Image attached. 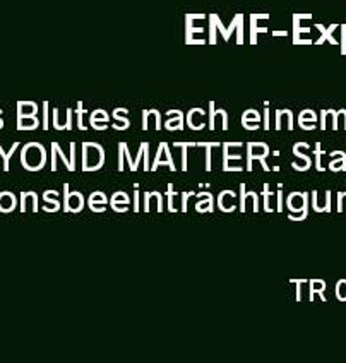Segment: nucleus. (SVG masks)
I'll return each mask as SVG.
<instances>
[{"label": "nucleus", "mask_w": 346, "mask_h": 363, "mask_svg": "<svg viewBox=\"0 0 346 363\" xmlns=\"http://www.w3.org/2000/svg\"><path fill=\"white\" fill-rule=\"evenodd\" d=\"M177 147H182V170H187V150L197 146V143H175Z\"/></svg>", "instance_id": "22"}, {"label": "nucleus", "mask_w": 346, "mask_h": 363, "mask_svg": "<svg viewBox=\"0 0 346 363\" xmlns=\"http://www.w3.org/2000/svg\"><path fill=\"white\" fill-rule=\"evenodd\" d=\"M311 164H312L311 158H307V160L296 158L295 162L291 163V167H294V170H296V172H306V170H308V168H311Z\"/></svg>", "instance_id": "24"}, {"label": "nucleus", "mask_w": 346, "mask_h": 363, "mask_svg": "<svg viewBox=\"0 0 346 363\" xmlns=\"http://www.w3.org/2000/svg\"><path fill=\"white\" fill-rule=\"evenodd\" d=\"M233 197H235V192L233 191H223L218 196V206H220L221 211L225 213H232L235 209L233 206Z\"/></svg>", "instance_id": "7"}, {"label": "nucleus", "mask_w": 346, "mask_h": 363, "mask_svg": "<svg viewBox=\"0 0 346 363\" xmlns=\"http://www.w3.org/2000/svg\"><path fill=\"white\" fill-rule=\"evenodd\" d=\"M91 121H100V122H108V113L105 110H96L93 111Z\"/></svg>", "instance_id": "30"}, {"label": "nucleus", "mask_w": 346, "mask_h": 363, "mask_svg": "<svg viewBox=\"0 0 346 363\" xmlns=\"http://www.w3.org/2000/svg\"><path fill=\"white\" fill-rule=\"evenodd\" d=\"M312 208L317 213H329L331 211V191L324 192L323 201H320L319 192H312Z\"/></svg>", "instance_id": "6"}, {"label": "nucleus", "mask_w": 346, "mask_h": 363, "mask_svg": "<svg viewBox=\"0 0 346 363\" xmlns=\"http://www.w3.org/2000/svg\"><path fill=\"white\" fill-rule=\"evenodd\" d=\"M123 113H127V110H115L113 117H115V123H113V129L123 130L129 127V118L123 117Z\"/></svg>", "instance_id": "15"}, {"label": "nucleus", "mask_w": 346, "mask_h": 363, "mask_svg": "<svg viewBox=\"0 0 346 363\" xmlns=\"http://www.w3.org/2000/svg\"><path fill=\"white\" fill-rule=\"evenodd\" d=\"M323 147H320V143L316 144V156H317V170L319 172H324L323 168V163H320V155H323Z\"/></svg>", "instance_id": "34"}, {"label": "nucleus", "mask_w": 346, "mask_h": 363, "mask_svg": "<svg viewBox=\"0 0 346 363\" xmlns=\"http://www.w3.org/2000/svg\"><path fill=\"white\" fill-rule=\"evenodd\" d=\"M52 150H55V152H57V158H60L62 162H64V164H65V167H67V170H69V172H74V170H76V167H74V164H72L71 158H67V156L64 155V151H62V147L59 146V143H53V144H52Z\"/></svg>", "instance_id": "16"}, {"label": "nucleus", "mask_w": 346, "mask_h": 363, "mask_svg": "<svg viewBox=\"0 0 346 363\" xmlns=\"http://www.w3.org/2000/svg\"><path fill=\"white\" fill-rule=\"evenodd\" d=\"M245 199H247V192H245V184H240V211L244 213L247 209L245 206Z\"/></svg>", "instance_id": "37"}, {"label": "nucleus", "mask_w": 346, "mask_h": 363, "mask_svg": "<svg viewBox=\"0 0 346 363\" xmlns=\"http://www.w3.org/2000/svg\"><path fill=\"white\" fill-rule=\"evenodd\" d=\"M43 127H45V130L48 129V101H45V117H43Z\"/></svg>", "instance_id": "45"}, {"label": "nucleus", "mask_w": 346, "mask_h": 363, "mask_svg": "<svg viewBox=\"0 0 346 363\" xmlns=\"http://www.w3.org/2000/svg\"><path fill=\"white\" fill-rule=\"evenodd\" d=\"M223 115H226V111H225V110L214 111V108H213V103H211V122H209V125H211V130L216 129V118H218V117L223 118V129H225V130L228 129V118L223 117Z\"/></svg>", "instance_id": "17"}, {"label": "nucleus", "mask_w": 346, "mask_h": 363, "mask_svg": "<svg viewBox=\"0 0 346 363\" xmlns=\"http://www.w3.org/2000/svg\"><path fill=\"white\" fill-rule=\"evenodd\" d=\"M247 151H249V160H247V170L252 172V162L255 158H261V156L269 155V146L264 143H249L247 146Z\"/></svg>", "instance_id": "4"}, {"label": "nucleus", "mask_w": 346, "mask_h": 363, "mask_svg": "<svg viewBox=\"0 0 346 363\" xmlns=\"http://www.w3.org/2000/svg\"><path fill=\"white\" fill-rule=\"evenodd\" d=\"M182 123H184L182 117H179V118H170V121L164 122V127H167L168 130H177V129H180V127H182Z\"/></svg>", "instance_id": "27"}, {"label": "nucleus", "mask_w": 346, "mask_h": 363, "mask_svg": "<svg viewBox=\"0 0 346 363\" xmlns=\"http://www.w3.org/2000/svg\"><path fill=\"white\" fill-rule=\"evenodd\" d=\"M134 211L135 213L139 211V191H138V187H135V192H134Z\"/></svg>", "instance_id": "46"}, {"label": "nucleus", "mask_w": 346, "mask_h": 363, "mask_svg": "<svg viewBox=\"0 0 346 363\" xmlns=\"http://www.w3.org/2000/svg\"><path fill=\"white\" fill-rule=\"evenodd\" d=\"M346 204V192H337V213L345 211Z\"/></svg>", "instance_id": "33"}, {"label": "nucleus", "mask_w": 346, "mask_h": 363, "mask_svg": "<svg viewBox=\"0 0 346 363\" xmlns=\"http://www.w3.org/2000/svg\"><path fill=\"white\" fill-rule=\"evenodd\" d=\"M271 196H273V194L269 191V185L264 184V208L267 213H273V208H271Z\"/></svg>", "instance_id": "28"}, {"label": "nucleus", "mask_w": 346, "mask_h": 363, "mask_svg": "<svg viewBox=\"0 0 346 363\" xmlns=\"http://www.w3.org/2000/svg\"><path fill=\"white\" fill-rule=\"evenodd\" d=\"M242 121H254V122H259L261 121V117H259V113L255 110H247L244 113V118Z\"/></svg>", "instance_id": "32"}, {"label": "nucleus", "mask_w": 346, "mask_h": 363, "mask_svg": "<svg viewBox=\"0 0 346 363\" xmlns=\"http://www.w3.org/2000/svg\"><path fill=\"white\" fill-rule=\"evenodd\" d=\"M89 208L94 213H103L106 209V204L105 202H89Z\"/></svg>", "instance_id": "36"}, {"label": "nucleus", "mask_w": 346, "mask_h": 363, "mask_svg": "<svg viewBox=\"0 0 346 363\" xmlns=\"http://www.w3.org/2000/svg\"><path fill=\"white\" fill-rule=\"evenodd\" d=\"M242 123H244V127L247 130H255L259 129V122H254V121H242Z\"/></svg>", "instance_id": "41"}, {"label": "nucleus", "mask_w": 346, "mask_h": 363, "mask_svg": "<svg viewBox=\"0 0 346 363\" xmlns=\"http://www.w3.org/2000/svg\"><path fill=\"white\" fill-rule=\"evenodd\" d=\"M173 196H175V192H173V185L170 184L168 185V209H170V213H175V206H173Z\"/></svg>", "instance_id": "35"}, {"label": "nucleus", "mask_w": 346, "mask_h": 363, "mask_svg": "<svg viewBox=\"0 0 346 363\" xmlns=\"http://www.w3.org/2000/svg\"><path fill=\"white\" fill-rule=\"evenodd\" d=\"M16 208V197L12 192H0V211L11 213Z\"/></svg>", "instance_id": "11"}, {"label": "nucleus", "mask_w": 346, "mask_h": 363, "mask_svg": "<svg viewBox=\"0 0 346 363\" xmlns=\"http://www.w3.org/2000/svg\"><path fill=\"white\" fill-rule=\"evenodd\" d=\"M191 196H194V192H185V194H182V211L185 213L187 211V201H189V197Z\"/></svg>", "instance_id": "44"}, {"label": "nucleus", "mask_w": 346, "mask_h": 363, "mask_svg": "<svg viewBox=\"0 0 346 363\" xmlns=\"http://www.w3.org/2000/svg\"><path fill=\"white\" fill-rule=\"evenodd\" d=\"M105 163V150L100 144L84 143L82 144V170L94 172Z\"/></svg>", "instance_id": "1"}, {"label": "nucleus", "mask_w": 346, "mask_h": 363, "mask_svg": "<svg viewBox=\"0 0 346 363\" xmlns=\"http://www.w3.org/2000/svg\"><path fill=\"white\" fill-rule=\"evenodd\" d=\"M21 162H23V167L28 168L30 172H38L40 168H43L45 162V150L40 146L38 143H30L23 147V152H21Z\"/></svg>", "instance_id": "2"}, {"label": "nucleus", "mask_w": 346, "mask_h": 363, "mask_svg": "<svg viewBox=\"0 0 346 363\" xmlns=\"http://www.w3.org/2000/svg\"><path fill=\"white\" fill-rule=\"evenodd\" d=\"M211 192H201V194H197V199L199 201H206V199H211Z\"/></svg>", "instance_id": "47"}, {"label": "nucleus", "mask_w": 346, "mask_h": 363, "mask_svg": "<svg viewBox=\"0 0 346 363\" xmlns=\"http://www.w3.org/2000/svg\"><path fill=\"white\" fill-rule=\"evenodd\" d=\"M38 125L40 122L38 118H36V115H19L18 127L21 130H31V129H36Z\"/></svg>", "instance_id": "10"}, {"label": "nucleus", "mask_w": 346, "mask_h": 363, "mask_svg": "<svg viewBox=\"0 0 346 363\" xmlns=\"http://www.w3.org/2000/svg\"><path fill=\"white\" fill-rule=\"evenodd\" d=\"M0 113H2V110H0ZM2 125H4V121H0V129H2Z\"/></svg>", "instance_id": "52"}, {"label": "nucleus", "mask_w": 346, "mask_h": 363, "mask_svg": "<svg viewBox=\"0 0 346 363\" xmlns=\"http://www.w3.org/2000/svg\"><path fill=\"white\" fill-rule=\"evenodd\" d=\"M65 194V211L67 213H79L84 206V199H82L81 192H69V184L64 185Z\"/></svg>", "instance_id": "3"}, {"label": "nucleus", "mask_w": 346, "mask_h": 363, "mask_svg": "<svg viewBox=\"0 0 346 363\" xmlns=\"http://www.w3.org/2000/svg\"><path fill=\"white\" fill-rule=\"evenodd\" d=\"M117 202H127V204H130V199L125 192H115L112 197V204H117Z\"/></svg>", "instance_id": "29"}, {"label": "nucleus", "mask_w": 346, "mask_h": 363, "mask_svg": "<svg viewBox=\"0 0 346 363\" xmlns=\"http://www.w3.org/2000/svg\"><path fill=\"white\" fill-rule=\"evenodd\" d=\"M106 125H108V122H100V121H91V127L96 130H105Z\"/></svg>", "instance_id": "42"}, {"label": "nucleus", "mask_w": 346, "mask_h": 363, "mask_svg": "<svg viewBox=\"0 0 346 363\" xmlns=\"http://www.w3.org/2000/svg\"><path fill=\"white\" fill-rule=\"evenodd\" d=\"M298 123H300V127H302V129L314 130L316 129V113H314V111L303 110L302 113H300Z\"/></svg>", "instance_id": "9"}, {"label": "nucleus", "mask_w": 346, "mask_h": 363, "mask_svg": "<svg viewBox=\"0 0 346 363\" xmlns=\"http://www.w3.org/2000/svg\"><path fill=\"white\" fill-rule=\"evenodd\" d=\"M196 211H199V213L213 211V197L211 199H206V201H197Z\"/></svg>", "instance_id": "25"}, {"label": "nucleus", "mask_w": 346, "mask_h": 363, "mask_svg": "<svg viewBox=\"0 0 346 363\" xmlns=\"http://www.w3.org/2000/svg\"><path fill=\"white\" fill-rule=\"evenodd\" d=\"M55 196H59V192H57V191H45V194H43V201H45L43 211H48V213L59 211L60 202L57 199H53Z\"/></svg>", "instance_id": "8"}, {"label": "nucleus", "mask_w": 346, "mask_h": 363, "mask_svg": "<svg viewBox=\"0 0 346 363\" xmlns=\"http://www.w3.org/2000/svg\"><path fill=\"white\" fill-rule=\"evenodd\" d=\"M264 129H269V117H267V103H266V118H264Z\"/></svg>", "instance_id": "51"}, {"label": "nucleus", "mask_w": 346, "mask_h": 363, "mask_svg": "<svg viewBox=\"0 0 346 363\" xmlns=\"http://www.w3.org/2000/svg\"><path fill=\"white\" fill-rule=\"evenodd\" d=\"M336 296L341 302H346V279H340L336 283Z\"/></svg>", "instance_id": "26"}, {"label": "nucleus", "mask_w": 346, "mask_h": 363, "mask_svg": "<svg viewBox=\"0 0 346 363\" xmlns=\"http://www.w3.org/2000/svg\"><path fill=\"white\" fill-rule=\"evenodd\" d=\"M88 202H105L106 204V196L103 192H93Z\"/></svg>", "instance_id": "38"}, {"label": "nucleus", "mask_w": 346, "mask_h": 363, "mask_svg": "<svg viewBox=\"0 0 346 363\" xmlns=\"http://www.w3.org/2000/svg\"><path fill=\"white\" fill-rule=\"evenodd\" d=\"M250 197H252L254 211H257V209H259V204H257V194H255V192H250Z\"/></svg>", "instance_id": "49"}, {"label": "nucleus", "mask_w": 346, "mask_h": 363, "mask_svg": "<svg viewBox=\"0 0 346 363\" xmlns=\"http://www.w3.org/2000/svg\"><path fill=\"white\" fill-rule=\"evenodd\" d=\"M291 284H296V300H302V286L307 281L306 279H290Z\"/></svg>", "instance_id": "31"}, {"label": "nucleus", "mask_w": 346, "mask_h": 363, "mask_svg": "<svg viewBox=\"0 0 346 363\" xmlns=\"http://www.w3.org/2000/svg\"><path fill=\"white\" fill-rule=\"evenodd\" d=\"M204 146L208 155H206V170L211 172V147H220V143H197V147Z\"/></svg>", "instance_id": "18"}, {"label": "nucleus", "mask_w": 346, "mask_h": 363, "mask_svg": "<svg viewBox=\"0 0 346 363\" xmlns=\"http://www.w3.org/2000/svg\"><path fill=\"white\" fill-rule=\"evenodd\" d=\"M283 185L278 184V211H281L283 209Z\"/></svg>", "instance_id": "43"}, {"label": "nucleus", "mask_w": 346, "mask_h": 363, "mask_svg": "<svg viewBox=\"0 0 346 363\" xmlns=\"http://www.w3.org/2000/svg\"><path fill=\"white\" fill-rule=\"evenodd\" d=\"M19 115H36L38 113V106L35 103H21L18 106Z\"/></svg>", "instance_id": "21"}, {"label": "nucleus", "mask_w": 346, "mask_h": 363, "mask_svg": "<svg viewBox=\"0 0 346 363\" xmlns=\"http://www.w3.org/2000/svg\"><path fill=\"white\" fill-rule=\"evenodd\" d=\"M346 168V156H341V158H333L329 162V170L333 172H343Z\"/></svg>", "instance_id": "23"}, {"label": "nucleus", "mask_w": 346, "mask_h": 363, "mask_svg": "<svg viewBox=\"0 0 346 363\" xmlns=\"http://www.w3.org/2000/svg\"><path fill=\"white\" fill-rule=\"evenodd\" d=\"M162 156H163V143H162V146H160L158 155H156V160H155V163H153V170H156V167H160V164H170V170L175 172L177 168H175V163H173L172 155L167 156V158H162Z\"/></svg>", "instance_id": "14"}, {"label": "nucleus", "mask_w": 346, "mask_h": 363, "mask_svg": "<svg viewBox=\"0 0 346 363\" xmlns=\"http://www.w3.org/2000/svg\"><path fill=\"white\" fill-rule=\"evenodd\" d=\"M324 290H326V281H323V279H312L311 281V300H314L316 293L323 295Z\"/></svg>", "instance_id": "19"}, {"label": "nucleus", "mask_w": 346, "mask_h": 363, "mask_svg": "<svg viewBox=\"0 0 346 363\" xmlns=\"http://www.w3.org/2000/svg\"><path fill=\"white\" fill-rule=\"evenodd\" d=\"M57 152H55V150H52V172H55L57 170Z\"/></svg>", "instance_id": "48"}, {"label": "nucleus", "mask_w": 346, "mask_h": 363, "mask_svg": "<svg viewBox=\"0 0 346 363\" xmlns=\"http://www.w3.org/2000/svg\"><path fill=\"white\" fill-rule=\"evenodd\" d=\"M19 147V143H14L12 144V147L9 150V152H6L2 150V146H0V155H2V158H4V170L6 172H9V162H11V156L14 155V151L18 150Z\"/></svg>", "instance_id": "20"}, {"label": "nucleus", "mask_w": 346, "mask_h": 363, "mask_svg": "<svg viewBox=\"0 0 346 363\" xmlns=\"http://www.w3.org/2000/svg\"><path fill=\"white\" fill-rule=\"evenodd\" d=\"M285 118L288 129L294 130V115H291L290 110H281V111H276V129H281V121Z\"/></svg>", "instance_id": "13"}, {"label": "nucleus", "mask_w": 346, "mask_h": 363, "mask_svg": "<svg viewBox=\"0 0 346 363\" xmlns=\"http://www.w3.org/2000/svg\"><path fill=\"white\" fill-rule=\"evenodd\" d=\"M179 117H182V113H180V111H168V121H170V118H179Z\"/></svg>", "instance_id": "50"}, {"label": "nucleus", "mask_w": 346, "mask_h": 363, "mask_svg": "<svg viewBox=\"0 0 346 363\" xmlns=\"http://www.w3.org/2000/svg\"><path fill=\"white\" fill-rule=\"evenodd\" d=\"M308 194H303V192H291L290 196L286 197V206L290 211L294 213H300L303 211V209L308 208Z\"/></svg>", "instance_id": "5"}, {"label": "nucleus", "mask_w": 346, "mask_h": 363, "mask_svg": "<svg viewBox=\"0 0 346 363\" xmlns=\"http://www.w3.org/2000/svg\"><path fill=\"white\" fill-rule=\"evenodd\" d=\"M307 209H303V211H300V213H291L290 214V220H294V221H302V220H306L307 218Z\"/></svg>", "instance_id": "39"}, {"label": "nucleus", "mask_w": 346, "mask_h": 363, "mask_svg": "<svg viewBox=\"0 0 346 363\" xmlns=\"http://www.w3.org/2000/svg\"><path fill=\"white\" fill-rule=\"evenodd\" d=\"M203 117H204V111L201 108L191 110V113H189V125H191L192 129H196V130L204 129Z\"/></svg>", "instance_id": "12"}, {"label": "nucleus", "mask_w": 346, "mask_h": 363, "mask_svg": "<svg viewBox=\"0 0 346 363\" xmlns=\"http://www.w3.org/2000/svg\"><path fill=\"white\" fill-rule=\"evenodd\" d=\"M112 208L118 213H125L129 209V204L127 202H117V204H112Z\"/></svg>", "instance_id": "40"}]
</instances>
